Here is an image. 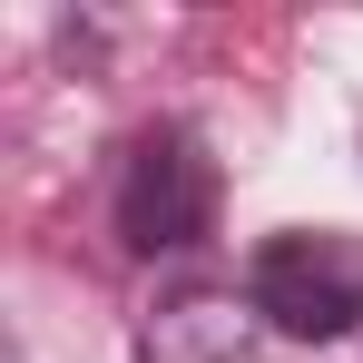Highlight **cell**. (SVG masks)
I'll return each instance as SVG.
<instances>
[{"label":"cell","mask_w":363,"mask_h":363,"mask_svg":"<svg viewBox=\"0 0 363 363\" xmlns=\"http://www.w3.org/2000/svg\"><path fill=\"white\" fill-rule=\"evenodd\" d=\"M245 304H255V324H275L295 344H344L363 324V236H344V226L265 236L245 265Z\"/></svg>","instance_id":"6da1fadb"},{"label":"cell","mask_w":363,"mask_h":363,"mask_svg":"<svg viewBox=\"0 0 363 363\" xmlns=\"http://www.w3.org/2000/svg\"><path fill=\"white\" fill-rule=\"evenodd\" d=\"M216 226V157L186 128H147L118 167V236L128 255H186Z\"/></svg>","instance_id":"7a4b0ae2"},{"label":"cell","mask_w":363,"mask_h":363,"mask_svg":"<svg viewBox=\"0 0 363 363\" xmlns=\"http://www.w3.org/2000/svg\"><path fill=\"white\" fill-rule=\"evenodd\" d=\"M138 363H255V304L245 295H167L138 334Z\"/></svg>","instance_id":"3957f363"}]
</instances>
